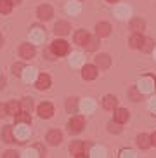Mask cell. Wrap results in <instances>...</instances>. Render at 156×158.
I'll list each match as a JSON object with an SVG mask.
<instances>
[{
  "label": "cell",
  "mask_w": 156,
  "mask_h": 158,
  "mask_svg": "<svg viewBox=\"0 0 156 158\" xmlns=\"http://www.w3.org/2000/svg\"><path fill=\"white\" fill-rule=\"evenodd\" d=\"M154 87H156V78H153V77H149V75L139 80V85H137V89H139V92H141V94L153 92Z\"/></svg>",
  "instance_id": "6da1fadb"
},
{
  "label": "cell",
  "mask_w": 156,
  "mask_h": 158,
  "mask_svg": "<svg viewBox=\"0 0 156 158\" xmlns=\"http://www.w3.org/2000/svg\"><path fill=\"white\" fill-rule=\"evenodd\" d=\"M51 49H52V52H54L55 56H66V54L69 52V45H68L66 40H54L52 45H51Z\"/></svg>",
  "instance_id": "7a4b0ae2"
},
{
  "label": "cell",
  "mask_w": 156,
  "mask_h": 158,
  "mask_svg": "<svg viewBox=\"0 0 156 158\" xmlns=\"http://www.w3.org/2000/svg\"><path fill=\"white\" fill-rule=\"evenodd\" d=\"M16 139L19 141V143H23V141H26L28 137H30V134H31V130H30V123H19L18 127H16Z\"/></svg>",
  "instance_id": "3957f363"
},
{
  "label": "cell",
  "mask_w": 156,
  "mask_h": 158,
  "mask_svg": "<svg viewBox=\"0 0 156 158\" xmlns=\"http://www.w3.org/2000/svg\"><path fill=\"white\" fill-rule=\"evenodd\" d=\"M83 125H85V122H83L82 116H75V118H71L68 123V130L71 132V134H78V132H82Z\"/></svg>",
  "instance_id": "277c9868"
},
{
  "label": "cell",
  "mask_w": 156,
  "mask_h": 158,
  "mask_svg": "<svg viewBox=\"0 0 156 158\" xmlns=\"http://www.w3.org/2000/svg\"><path fill=\"white\" fill-rule=\"evenodd\" d=\"M52 115H54V106L51 102H42L38 106V116L40 118H51Z\"/></svg>",
  "instance_id": "5b68a950"
},
{
  "label": "cell",
  "mask_w": 156,
  "mask_h": 158,
  "mask_svg": "<svg viewBox=\"0 0 156 158\" xmlns=\"http://www.w3.org/2000/svg\"><path fill=\"white\" fill-rule=\"evenodd\" d=\"M69 151H71V155L76 156V158L85 156V144H83L82 141H75V143H71V146H69Z\"/></svg>",
  "instance_id": "8992f818"
},
{
  "label": "cell",
  "mask_w": 156,
  "mask_h": 158,
  "mask_svg": "<svg viewBox=\"0 0 156 158\" xmlns=\"http://www.w3.org/2000/svg\"><path fill=\"white\" fill-rule=\"evenodd\" d=\"M30 40H31L33 44H42L45 40V31L42 28H37V26H35V28L30 31Z\"/></svg>",
  "instance_id": "52a82bcc"
},
{
  "label": "cell",
  "mask_w": 156,
  "mask_h": 158,
  "mask_svg": "<svg viewBox=\"0 0 156 158\" xmlns=\"http://www.w3.org/2000/svg\"><path fill=\"white\" fill-rule=\"evenodd\" d=\"M19 54H21L23 59H31V57L35 56V47H33L31 44H23L21 49H19Z\"/></svg>",
  "instance_id": "ba28073f"
},
{
  "label": "cell",
  "mask_w": 156,
  "mask_h": 158,
  "mask_svg": "<svg viewBox=\"0 0 156 158\" xmlns=\"http://www.w3.org/2000/svg\"><path fill=\"white\" fill-rule=\"evenodd\" d=\"M82 77L85 80H94L97 77V68L96 66H92V64H85L83 66V70H82Z\"/></svg>",
  "instance_id": "9c48e42d"
},
{
  "label": "cell",
  "mask_w": 156,
  "mask_h": 158,
  "mask_svg": "<svg viewBox=\"0 0 156 158\" xmlns=\"http://www.w3.org/2000/svg\"><path fill=\"white\" fill-rule=\"evenodd\" d=\"M51 87V77L49 75H38V78H37V89L38 90H45V89Z\"/></svg>",
  "instance_id": "30bf717a"
},
{
  "label": "cell",
  "mask_w": 156,
  "mask_h": 158,
  "mask_svg": "<svg viewBox=\"0 0 156 158\" xmlns=\"http://www.w3.org/2000/svg\"><path fill=\"white\" fill-rule=\"evenodd\" d=\"M54 33L55 35H59V37H64L69 33V24L66 21H59V23H55L54 26Z\"/></svg>",
  "instance_id": "8fae6325"
},
{
  "label": "cell",
  "mask_w": 156,
  "mask_h": 158,
  "mask_svg": "<svg viewBox=\"0 0 156 158\" xmlns=\"http://www.w3.org/2000/svg\"><path fill=\"white\" fill-rule=\"evenodd\" d=\"M144 40H146V38H144L141 33H133L132 37H130V47H132V49H142Z\"/></svg>",
  "instance_id": "7c38bea8"
},
{
  "label": "cell",
  "mask_w": 156,
  "mask_h": 158,
  "mask_svg": "<svg viewBox=\"0 0 156 158\" xmlns=\"http://www.w3.org/2000/svg\"><path fill=\"white\" fill-rule=\"evenodd\" d=\"M37 12H38V18L43 19V21H47V19L52 18V7L51 5H40Z\"/></svg>",
  "instance_id": "4fadbf2b"
},
{
  "label": "cell",
  "mask_w": 156,
  "mask_h": 158,
  "mask_svg": "<svg viewBox=\"0 0 156 158\" xmlns=\"http://www.w3.org/2000/svg\"><path fill=\"white\" fill-rule=\"evenodd\" d=\"M96 64L99 66V68H102V70H106V68H109V64H111V57L108 56V54H99V56L96 57Z\"/></svg>",
  "instance_id": "5bb4252c"
},
{
  "label": "cell",
  "mask_w": 156,
  "mask_h": 158,
  "mask_svg": "<svg viewBox=\"0 0 156 158\" xmlns=\"http://www.w3.org/2000/svg\"><path fill=\"white\" fill-rule=\"evenodd\" d=\"M102 106H104L106 110H116V106H118V99H116L115 96H106V98L102 99Z\"/></svg>",
  "instance_id": "9a60e30c"
},
{
  "label": "cell",
  "mask_w": 156,
  "mask_h": 158,
  "mask_svg": "<svg viewBox=\"0 0 156 158\" xmlns=\"http://www.w3.org/2000/svg\"><path fill=\"white\" fill-rule=\"evenodd\" d=\"M115 16L118 19H127L130 16V7L129 5H118L115 10Z\"/></svg>",
  "instance_id": "2e32d148"
},
{
  "label": "cell",
  "mask_w": 156,
  "mask_h": 158,
  "mask_svg": "<svg viewBox=\"0 0 156 158\" xmlns=\"http://www.w3.org/2000/svg\"><path fill=\"white\" fill-rule=\"evenodd\" d=\"M2 139H4L5 143H14V141H16V134L12 132V127L10 125L4 127V130H2Z\"/></svg>",
  "instance_id": "e0dca14e"
},
{
  "label": "cell",
  "mask_w": 156,
  "mask_h": 158,
  "mask_svg": "<svg viewBox=\"0 0 156 158\" xmlns=\"http://www.w3.org/2000/svg\"><path fill=\"white\" fill-rule=\"evenodd\" d=\"M47 141L55 146V144H59L61 141H63V134H61L59 130H51V132L47 134Z\"/></svg>",
  "instance_id": "ac0fdd59"
},
{
  "label": "cell",
  "mask_w": 156,
  "mask_h": 158,
  "mask_svg": "<svg viewBox=\"0 0 156 158\" xmlns=\"http://www.w3.org/2000/svg\"><path fill=\"white\" fill-rule=\"evenodd\" d=\"M96 33H97V37H108L111 33V26L108 23H99L96 26Z\"/></svg>",
  "instance_id": "d6986e66"
},
{
  "label": "cell",
  "mask_w": 156,
  "mask_h": 158,
  "mask_svg": "<svg viewBox=\"0 0 156 158\" xmlns=\"http://www.w3.org/2000/svg\"><path fill=\"white\" fill-rule=\"evenodd\" d=\"M151 144H153V141H151V137H149V135L141 134V135L137 137V146H139L141 149H147Z\"/></svg>",
  "instance_id": "ffe728a7"
},
{
  "label": "cell",
  "mask_w": 156,
  "mask_h": 158,
  "mask_svg": "<svg viewBox=\"0 0 156 158\" xmlns=\"http://www.w3.org/2000/svg\"><path fill=\"white\" fill-rule=\"evenodd\" d=\"M88 38H90V35H88L85 30H80V31L75 33V42L80 44V45H85V44L88 42Z\"/></svg>",
  "instance_id": "44dd1931"
},
{
  "label": "cell",
  "mask_w": 156,
  "mask_h": 158,
  "mask_svg": "<svg viewBox=\"0 0 156 158\" xmlns=\"http://www.w3.org/2000/svg\"><path fill=\"white\" fill-rule=\"evenodd\" d=\"M80 110H82L83 113H92L96 110V102L92 101V99H83V101L80 102Z\"/></svg>",
  "instance_id": "7402d4cb"
},
{
  "label": "cell",
  "mask_w": 156,
  "mask_h": 158,
  "mask_svg": "<svg viewBox=\"0 0 156 158\" xmlns=\"http://www.w3.org/2000/svg\"><path fill=\"white\" fill-rule=\"evenodd\" d=\"M23 80L24 82H33V80H37L38 77H37V70L35 68H24V71H23Z\"/></svg>",
  "instance_id": "603a6c76"
},
{
  "label": "cell",
  "mask_w": 156,
  "mask_h": 158,
  "mask_svg": "<svg viewBox=\"0 0 156 158\" xmlns=\"http://www.w3.org/2000/svg\"><path fill=\"white\" fill-rule=\"evenodd\" d=\"M146 28V23H144L142 19H132V23H130V30L133 33H142V30Z\"/></svg>",
  "instance_id": "cb8c5ba5"
},
{
  "label": "cell",
  "mask_w": 156,
  "mask_h": 158,
  "mask_svg": "<svg viewBox=\"0 0 156 158\" xmlns=\"http://www.w3.org/2000/svg\"><path fill=\"white\" fill-rule=\"evenodd\" d=\"M115 120L120 122V123L127 122V120H129V111L123 110V108H116V110H115Z\"/></svg>",
  "instance_id": "d4e9b609"
},
{
  "label": "cell",
  "mask_w": 156,
  "mask_h": 158,
  "mask_svg": "<svg viewBox=\"0 0 156 158\" xmlns=\"http://www.w3.org/2000/svg\"><path fill=\"white\" fill-rule=\"evenodd\" d=\"M80 10H82V7H80L78 2H69V4L66 5V12H68L69 16H78Z\"/></svg>",
  "instance_id": "484cf974"
},
{
  "label": "cell",
  "mask_w": 156,
  "mask_h": 158,
  "mask_svg": "<svg viewBox=\"0 0 156 158\" xmlns=\"http://www.w3.org/2000/svg\"><path fill=\"white\" fill-rule=\"evenodd\" d=\"M19 111H23V110H21V102H16V101H10L9 104H7V113H9V115H18Z\"/></svg>",
  "instance_id": "4316f807"
},
{
  "label": "cell",
  "mask_w": 156,
  "mask_h": 158,
  "mask_svg": "<svg viewBox=\"0 0 156 158\" xmlns=\"http://www.w3.org/2000/svg\"><path fill=\"white\" fill-rule=\"evenodd\" d=\"M16 123H31L30 113L28 111H19L18 115H16Z\"/></svg>",
  "instance_id": "83f0119b"
},
{
  "label": "cell",
  "mask_w": 156,
  "mask_h": 158,
  "mask_svg": "<svg viewBox=\"0 0 156 158\" xmlns=\"http://www.w3.org/2000/svg\"><path fill=\"white\" fill-rule=\"evenodd\" d=\"M12 2L10 0H0V12L2 14H10V10H12Z\"/></svg>",
  "instance_id": "f1b7e54d"
},
{
  "label": "cell",
  "mask_w": 156,
  "mask_h": 158,
  "mask_svg": "<svg viewBox=\"0 0 156 158\" xmlns=\"http://www.w3.org/2000/svg\"><path fill=\"white\" fill-rule=\"evenodd\" d=\"M69 64H71V66H82L83 64V56L80 54V52L73 54V56L69 57Z\"/></svg>",
  "instance_id": "f546056e"
},
{
  "label": "cell",
  "mask_w": 156,
  "mask_h": 158,
  "mask_svg": "<svg viewBox=\"0 0 156 158\" xmlns=\"http://www.w3.org/2000/svg\"><path fill=\"white\" fill-rule=\"evenodd\" d=\"M108 130L113 132V134H120L121 132V127H120V122H109V125H108Z\"/></svg>",
  "instance_id": "4dcf8cb0"
},
{
  "label": "cell",
  "mask_w": 156,
  "mask_h": 158,
  "mask_svg": "<svg viewBox=\"0 0 156 158\" xmlns=\"http://www.w3.org/2000/svg\"><path fill=\"white\" fill-rule=\"evenodd\" d=\"M92 156H96V158H104V156H106V149L102 148V146H96V148L92 149Z\"/></svg>",
  "instance_id": "1f68e13d"
},
{
  "label": "cell",
  "mask_w": 156,
  "mask_h": 158,
  "mask_svg": "<svg viewBox=\"0 0 156 158\" xmlns=\"http://www.w3.org/2000/svg\"><path fill=\"white\" fill-rule=\"evenodd\" d=\"M97 45H99V40H97V38H88V42L85 44V49H87V51H96L97 49Z\"/></svg>",
  "instance_id": "d6a6232c"
},
{
  "label": "cell",
  "mask_w": 156,
  "mask_h": 158,
  "mask_svg": "<svg viewBox=\"0 0 156 158\" xmlns=\"http://www.w3.org/2000/svg\"><path fill=\"white\" fill-rule=\"evenodd\" d=\"M31 108H33V102H31V99H23L21 101V110L23 111H31Z\"/></svg>",
  "instance_id": "836d02e7"
},
{
  "label": "cell",
  "mask_w": 156,
  "mask_h": 158,
  "mask_svg": "<svg viewBox=\"0 0 156 158\" xmlns=\"http://www.w3.org/2000/svg\"><path fill=\"white\" fill-rule=\"evenodd\" d=\"M153 49H154V42H153L151 38H146V40H144V45H142V51L144 52H151Z\"/></svg>",
  "instance_id": "e575fe53"
},
{
  "label": "cell",
  "mask_w": 156,
  "mask_h": 158,
  "mask_svg": "<svg viewBox=\"0 0 156 158\" xmlns=\"http://www.w3.org/2000/svg\"><path fill=\"white\" fill-rule=\"evenodd\" d=\"M23 71H24V66L21 64V63H16V64L12 66V73L16 75V77H21V75H23Z\"/></svg>",
  "instance_id": "d590c367"
},
{
  "label": "cell",
  "mask_w": 156,
  "mask_h": 158,
  "mask_svg": "<svg viewBox=\"0 0 156 158\" xmlns=\"http://www.w3.org/2000/svg\"><path fill=\"white\" fill-rule=\"evenodd\" d=\"M66 110H68V111H75V110H76V99L69 98L68 102H66Z\"/></svg>",
  "instance_id": "8d00e7d4"
},
{
  "label": "cell",
  "mask_w": 156,
  "mask_h": 158,
  "mask_svg": "<svg viewBox=\"0 0 156 158\" xmlns=\"http://www.w3.org/2000/svg\"><path fill=\"white\" fill-rule=\"evenodd\" d=\"M137 90H135V89H130V98H132V101H139V99H141V96L137 94Z\"/></svg>",
  "instance_id": "74e56055"
},
{
  "label": "cell",
  "mask_w": 156,
  "mask_h": 158,
  "mask_svg": "<svg viewBox=\"0 0 156 158\" xmlns=\"http://www.w3.org/2000/svg\"><path fill=\"white\" fill-rule=\"evenodd\" d=\"M120 156H129V158H132V156H135V155H133V151H132V149H123Z\"/></svg>",
  "instance_id": "f35d334b"
},
{
  "label": "cell",
  "mask_w": 156,
  "mask_h": 158,
  "mask_svg": "<svg viewBox=\"0 0 156 158\" xmlns=\"http://www.w3.org/2000/svg\"><path fill=\"white\" fill-rule=\"evenodd\" d=\"M24 156H38L37 155V151H35V149H26V151H24Z\"/></svg>",
  "instance_id": "ab89813d"
},
{
  "label": "cell",
  "mask_w": 156,
  "mask_h": 158,
  "mask_svg": "<svg viewBox=\"0 0 156 158\" xmlns=\"http://www.w3.org/2000/svg\"><path fill=\"white\" fill-rule=\"evenodd\" d=\"M149 110L156 113V98H153L151 101H149Z\"/></svg>",
  "instance_id": "60d3db41"
},
{
  "label": "cell",
  "mask_w": 156,
  "mask_h": 158,
  "mask_svg": "<svg viewBox=\"0 0 156 158\" xmlns=\"http://www.w3.org/2000/svg\"><path fill=\"white\" fill-rule=\"evenodd\" d=\"M14 156H18L16 151H5L4 153V158H14Z\"/></svg>",
  "instance_id": "b9f144b4"
},
{
  "label": "cell",
  "mask_w": 156,
  "mask_h": 158,
  "mask_svg": "<svg viewBox=\"0 0 156 158\" xmlns=\"http://www.w3.org/2000/svg\"><path fill=\"white\" fill-rule=\"evenodd\" d=\"M5 115H9L7 113V106H0V116H5Z\"/></svg>",
  "instance_id": "7bdbcfd3"
},
{
  "label": "cell",
  "mask_w": 156,
  "mask_h": 158,
  "mask_svg": "<svg viewBox=\"0 0 156 158\" xmlns=\"http://www.w3.org/2000/svg\"><path fill=\"white\" fill-rule=\"evenodd\" d=\"M151 141H153V144H154V146H156V132H154V134L151 135Z\"/></svg>",
  "instance_id": "ee69618b"
},
{
  "label": "cell",
  "mask_w": 156,
  "mask_h": 158,
  "mask_svg": "<svg viewBox=\"0 0 156 158\" xmlns=\"http://www.w3.org/2000/svg\"><path fill=\"white\" fill-rule=\"evenodd\" d=\"M2 87H4V78L0 80V89H2Z\"/></svg>",
  "instance_id": "f6af8a7d"
},
{
  "label": "cell",
  "mask_w": 156,
  "mask_h": 158,
  "mask_svg": "<svg viewBox=\"0 0 156 158\" xmlns=\"http://www.w3.org/2000/svg\"><path fill=\"white\" fill-rule=\"evenodd\" d=\"M10 2H12V4H19V2H21V0H10Z\"/></svg>",
  "instance_id": "bcb514c9"
},
{
  "label": "cell",
  "mask_w": 156,
  "mask_h": 158,
  "mask_svg": "<svg viewBox=\"0 0 156 158\" xmlns=\"http://www.w3.org/2000/svg\"><path fill=\"white\" fill-rule=\"evenodd\" d=\"M108 2H111V4H113V2H118V0H108Z\"/></svg>",
  "instance_id": "7dc6e473"
},
{
  "label": "cell",
  "mask_w": 156,
  "mask_h": 158,
  "mask_svg": "<svg viewBox=\"0 0 156 158\" xmlns=\"http://www.w3.org/2000/svg\"><path fill=\"white\" fill-rule=\"evenodd\" d=\"M154 57H156V49H154Z\"/></svg>",
  "instance_id": "c3c4849f"
}]
</instances>
